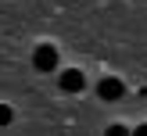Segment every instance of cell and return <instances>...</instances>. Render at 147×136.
<instances>
[{
    "instance_id": "cell-1",
    "label": "cell",
    "mask_w": 147,
    "mask_h": 136,
    "mask_svg": "<svg viewBox=\"0 0 147 136\" xmlns=\"http://www.w3.org/2000/svg\"><path fill=\"white\" fill-rule=\"evenodd\" d=\"M97 97H100V100H111V104H115V100H122V97H126V82H122V79H115V75H104V79L97 82Z\"/></svg>"
},
{
    "instance_id": "cell-2",
    "label": "cell",
    "mask_w": 147,
    "mask_h": 136,
    "mask_svg": "<svg viewBox=\"0 0 147 136\" xmlns=\"http://www.w3.org/2000/svg\"><path fill=\"white\" fill-rule=\"evenodd\" d=\"M32 68H36V72H50V68H57V50L50 47V43H40V47L32 50Z\"/></svg>"
},
{
    "instance_id": "cell-3",
    "label": "cell",
    "mask_w": 147,
    "mask_h": 136,
    "mask_svg": "<svg viewBox=\"0 0 147 136\" xmlns=\"http://www.w3.org/2000/svg\"><path fill=\"white\" fill-rule=\"evenodd\" d=\"M57 86H61L65 93H83L86 79H83V72H79V68H65L61 75H57Z\"/></svg>"
},
{
    "instance_id": "cell-4",
    "label": "cell",
    "mask_w": 147,
    "mask_h": 136,
    "mask_svg": "<svg viewBox=\"0 0 147 136\" xmlns=\"http://www.w3.org/2000/svg\"><path fill=\"white\" fill-rule=\"evenodd\" d=\"M11 118H14V111H11L7 104H0V129H4V125H11Z\"/></svg>"
},
{
    "instance_id": "cell-5",
    "label": "cell",
    "mask_w": 147,
    "mask_h": 136,
    "mask_svg": "<svg viewBox=\"0 0 147 136\" xmlns=\"http://www.w3.org/2000/svg\"><path fill=\"white\" fill-rule=\"evenodd\" d=\"M104 136H129V129H126V125H108Z\"/></svg>"
},
{
    "instance_id": "cell-6",
    "label": "cell",
    "mask_w": 147,
    "mask_h": 136,
    "mask_svg": "<svg viewBox=\"0 0 147 136\" xmlns=\"http://www.w3.org/2000/svg\"><path fill=\"white\" fill-rule=\"evenodd\" d=\"M129 136H147V122H144V125H136V129H133Z\"/></svg>"
}]
</instances>
